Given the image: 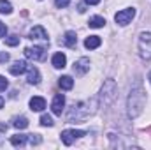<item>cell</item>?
Listing matches in <instances>:
<instances>
[{"label": "cell", "instance_id": "9a60e30c", "mask_svg": "<svg viewBox=\"0 0 151 150\" xmlns=\"http://www.w3.org/2000/svg\"><path fill=\"white\" fill-rule=\"evenodd\" d=\"M30 108H32V111H42V110L46 108V101H44L42 97L35 95V97L30 99Z\"/></svg>", "mask_w": 151, "mask_h": 150}, {"label": "cell", "instance_id": "5bb4252c", "mask_svg": "<svg viewBox=\"0 0 151 150\" xmlns=\"http://www.w3.org/2000/svg\"><path fill=\"white\" fill-rule=\"evenodd\" d=\"M27 141H28V134H14V136H11V145L12 147H25L27 145Z\"/></svg>", "mask_w": 151, "mask_h": 150}, {"label": "cell", "instance_id": "d6986e66", "mask_svg": "<svg viewBox=\"0 0 151 150\" xmlns=\"http://www.w3.org/2000/svg\"><path fill=\"white\" fill-rule=\"evenodd\" d=\"M12 127H16V129H27L28 127V118L27 117H14L12 118Z\"/></svg>", "mask_w": 151, "mask_h": 150}, {"label": "cell", "instance_id": "9c48e42d", "mask_svg": "<svg viewBox=\"0 0 151 150\" xmlns=\"http://www.w3.org/2000/svg\"><path fill=\"white\" fill-rule=\"evenodd\" d=\"M63 106H65V95L63 94H56L53 97V103H51V111L55 115H58V117H62Z\"/></svg>", "mask_w": 151, "mask_h": 150}, {"label": "cell", "instance_id": "277c9868", "mask_svg": "<svg viewBox=\"0 0 151 150\" xmlns=\"http://www.w3.org/2000/svg\"><path fill=\"white\" fill-rule=\"evenodd\" d=\"M137 46H139V55H141V58L150 60L151 58V32H142V34L139 36Z\"/></svg>", "mask_w": 151, "mask_h": 150}, {"label": "cell", "instance_id": "52a82bcc", "mask_svg": "<svg viewBox=\"0 0 151 150\" xmlns=\"http://www.w3.org/2000/svg\"><path fill=\"white\" fill-rule=\"evenodd\" d=\"M25 57L30 60H44L46 58V46H34V48H25Z\"/></svg>", "mask_w": 151, "mask_h": 150}, {"label": "cell", "instance_id": "4fadbf2b", "mask_svg": "<svg viewBox=\"0 0 151 150\" xmlns=\"http://www.w3.org/2000/svg\"><path fill=\"white\" fill-rule=\"evenodd\" d=\"M27 81L30 85H39L40 83V73H39L37 67H28V76H27Z\"/></svg>", "mask_w": 151, "mask_h": 150}, {"label": "cell", "instance_id": "ffe728a7", "mask_svg": "<svg viewBox=\"0 0 151 150\" xmlns=\"http://www.w3.org/2000/svg\"><path fill=\"white\" fill-rule=\"evenodd\" d=\"M88 25H90L91 28H102V27L106 25V20H104L102 16H91L90 21H88Z\"/></svg>", "mask_w": 151, "mask_h": 150}, {"label": "cell", "instance_id": "cb8c5ba5", "mask_svg": "<svg viewBox=\"0 0 151 150\" xmlns=\"http://www.w3.org/2000/svg\"><path fill=\"white\" fill-rule=\"evenodd\" d=\"M28 141H30V145H39L42 141V138L39 134H28Z\"/></svg>", "mask_w": 151, "mask_h": 150}, {"label": "cell", "instance_id": "7402d4cb", "mask_svg": "<svg viewBox=\"0 0 151 150\" xmlns=\"http://www.w3.org/2000/svg\"><path fill=\"white\" fill-rule=\"evenodd\" d=\"M5 44H7V46H18V44H19V37H18L16 34L7 36V37H5Z\"/></svg>", "mask_w": 151, "mask_h": 150}, {"label": "cell", "instance_id": "2e32d148", "mask_svg": "<svg viewBox=\"0 0 151 150\" xmlns=\"http://www.w3.org/2000/svg\"><path fill=\"white\" fill-rule=\"evenodd\" d=\"M63 44H65L67 48H76V44H77V36H76L74 30L65 32V36H63Z\"/></svg>", "mask_w": 151, "mask_h": 150}, {"label": "cell", "instance_id": "ba28073f", "mask_svg": "<svg viewBox=\"0 0 151 150\" xmlns=\"http://www.w3.org/2000/svg\"><path fill=\"white\" fill-rule=\"evenodd\" d=\"M88 71H90V58L81 57L79 60H76L74 62V73L77 76H84Z\"/></svg>", "mask_w": 151, "mask_h": 150}, {"label": "cell", "instance_id": "8fae6325", "mask_svg": "<svg viewBox=\"0 0 151 150\" xmlns=\"http://www.w3.org/2000/svg\"><path fill=\"white\" fill-rule=\"evenodd\" d=\"M9 71H11V74L19 76V74H23L25 71H28V64H27L25 60H18V62H14V64L9 67Z\"/></svg>", "mask_w": 151, "mask_h": 150}, {"label": "cell", "instance_id": "8992f818", "mask_svg": "<svg viewBox=\"0 0 151 150\" xmlns=\"http://www.w3.org/2000/svg\"><path fill=\"white\" fill-rule=\"evenodd\" d=\"M83 136H86V131H81V129H65L63 133H62V141H63V145H72L77 138H83Z\"/></svg>", "mask_w": 151, "mask_h": 150}, {"label": "cell", "instance_id": "6da1fadb", "mask_svg": "<svg viewBox=\"0 0 151 150\" xmlns=\"http://www.w3.org/2000/svg\"><path fill=\"white\" fill-rule=\"evenodd\" d=\"M144 106H146V92H144L142 85L137 81V83L132 87L130 94H128V101H127L128 117H130V118H137V117L142 113Z\"/></svg>", "mask_w": 151, "mask_h": 150}, {"label": "cell", "instance_id": "83f0119b", "mask_svg": "<svg viewBox=\"0 0 151 150\" xmlns=\"http://www.w3.org/2000/svg\"><path fill=\"white\" fill-rule=\"evenodd\" d=\"M9 58H11V57H9V53H0V62H2V64L9 62Z\"/></svg>", "mask_w": 151, "mask_h": 150}, {"label": "cell", "instance_id": "e0dca14e", "mask_svg": "<svg viewBox=\"0 0 151 150\" xmlns=\"http://www.w3.org/2000/svg\"><path fill=\"white\" fill-rule=\"evenodd\" d=\"M100 44H102V39L99 37V36H90V37H86V41H84V46L88 50H97Z\"/></svg>", "mask_w": 151, "mask_h": 150}, {"label": "cell", "instance_id": "30bf717a", "mask_svg": "<svg viewBox=\"0 0 151 150\" xmlns=\"http://www.w3.org/2000/svg\"><path fill=\"white\" fill-rule=\"evenodd\" d=\"M28 39H32V41H44V42H49V39H47V32L44 30V27H34L30 32H28Z\"/></svg>", "mask_w": 151, "mask_h": 150}, {"label": "cell", "instance_id": "4dcf8cb0", "mask_svg": "<svg viewBox=\"0 0 151 150\" xmlns=\"http://www.w3.org/2000/svg\"><path fill=\"white\" fill-rule=\"evenodd\" d=\"M148 79H150V83H151V71H150V74H148Z\"/></svg>", "mask_w": 151, "mask_h": 150}, {"label": "cell", "instance_id": "484cf974", "mask_svg": "<svg viewBox=\"0 0 151 150\" xmlns=\"http://www.w3.org/2000/svg\"><path fill=\"white\" fill-rule=\"evenodd\" d=\"M7 87H9V81H7L4 76H0V92H4Z\"/></svg>", "mask_w": 151, "mask_h": 150}, {"label": "cell", "instance_id": "603a6c76", "mask_svg": "<svg viewBox=\"0 0 151 150\" xmlns=\"http://www.w3.org/2000/svg\"><path fill=\"white\" fill-rule=\"evenodd\" d=\"M55 122H53V118L49 117V115H42L40 117V125H44V127H51Z\"/></svg>", "mask_w": 151, "mask_h": 150}, {"label": "cell", "instance_id": "f546056e", "mask_svg": "<svg viewBox=\"0 0 151 150\" xmlns=\"http://www.w3.org/2000/svg\"><path fill=\"white\" fill-rule=\"evenodd\" d=\"M0 108H4V97L0 95Z\"/></svg>", "mask_w": 151, "mask_h": 150}, {"label": "cell", "instance_id": "ac0fdd59", "mask_svg": "<svg viewBox=\"0 0 151 150\" xmlns=\"http://www.w3.org/2000/svg\"><path fill=\"white\" fill-rule=\"evenodd\" d=\"M58 85H60L62 90H70V88L74 87V79H72L70 76H62V78L58 79Z\"/></svg>", "mask_w": 151, "mask_h": 150}, {"label": "cell", "instance_id": "3957f363", "mask_svg": "<svg viewBox=\"0 0 151 150\" xmlns=\"http://www.w3.org/2000/svg\"><path fill=\"white\" fill-rule=\"evenodd\" d=\"M116 95H118L116 81H114L113 78L106 79L104 85H102L100 95H99V108H109L114 101H116Z\"/></svg>", "mask_w": 151, "mask_h": 150}, {"label": "cell", "instance_id": "7a4b0ae2", "mask_svg": "<svg viewBox=\"0 0 151 150\" xmlns=\"http://www.w3.org/2000/svg\"><path fill=\"white\" fill-rule=\"evenodd\" d=\"M99 108V99H91V101H81V103H74L72 108L67 113V120L69 122H83L88 117H91Z\"/></svg>", "mask_w": 151, "mask_h": 150}, {"label": "cell", "instance_id": "5b68a950", "mask_svg": "<svg viewBox=\"0 0 151 150\" xmlns=\"http://www.w3.org/2000/svg\"><path fill=\"white\" fill-rule=\"evenodd\" d=\"M134 16H135V9H134V7H127V9L118 11V12L114 14V21H116L118 25L125 27V25H128V23L134 20Z\"/></svg>", "mask_w": 151, "mask_h": 150}, {"label": "cell", "instance_id": "44dd1931", "mask_svg": "<svg viewBox=\"0 0 151 150\" xmlns=\"http://www.w3.org/2000/svg\"><path fill=\"white\" fill-rule=\"evenodd\" d=\"M12 12V5L9 0H0V14H11Z\"/></svg>", "mask_w": 151, "mask_h": 150}, {"label": "cell", "instance_id": "4316f807", "mask_svg": "<svg viewBox=\"0 0 151 150\" xmlns=\"http://www.w3.org/2000/svg\"><path fill=\"white\" fill-rule=\"evenodd\" d=\"M5 36H7V27L0 21V39H2V37L5 39Z\"/></svg>", "mask_w": 151, "mask_h": 150}, {"label": "cell", "instance_id": "d4e9b609", "mask_svg": "<svg viewBox=\"0 0 151 150\" xmlns=\"http://www.w3.org/2000/svg\"><path fill=\"white\" fill-rule=\"evenodd\" d=\"M69 4H70V0H55V5H56V7H60V9L67 7Z\"/></svg>", "mask_w": 151, "mask_h": 150}, {"label": "cell", "instance_id": "7c38bea8", "mask_svg": "<svg viewBox=\"0 0 151 150\" xmlns=\"http://www.w3.org/2000/svg\"><path fill=\"white\" fill-rule=\"evenodd\" d=\"M51 64H53V67H55V69H63V67L67 66V57H65L62 51H58V53H55V55H53Z\"/></svg>", "mask_w": 151, "mask_h": 150}, {"label": "cell", "instance_id": "f1b7e54d", "mask_svg": "<svg viewBox=\"0 0 151 150\" xmlns=\"http://www.w3.org/2000/svg\"><path fill=\"white\" fill-rule=\"evenodd\" d=\"M100 0H84V4H88V5H97Z\"/></svg>", "mask_w": 151, "mask_h": 150}]
</instances>
